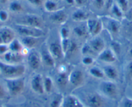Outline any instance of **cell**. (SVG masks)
Listing matches in <instances>:
<instances>
[{
    "instance_id": "obj_1",
    "label": "cell",
    "mask_w": 132,
    "mask_h": 107,
    "mask_svg": "<svg viewBox=\"0 0 132 107\" xmlns=\"http://www.w3.org/2000/svg\"><path fill=\"white\" fill-rule=\"evenodd\" d=\"M25 70V66L21 64H12L0 60V75L5 79L23 77Z\"/></svg>"
},
{
    "instance_id": "obj_2",
    "label": "cell",
    "mask_w": 132,
    "mask_h": 107,
    "mask_svg": "<svg viewBox=\"0 0 132 107\" xmlns=\"http://www.w3.org/2000/svg\"><path fill=\"white\" fill-rule=\"evenodd\" d=\"M99 90L106 97L111 99H116L119 94V89L115 81H103L99 85Z\"/></svg>"
},
{
    "instance_id": "obj_3",
    "label": "cell",
    "mask_w": 132,
    "mask_h": 107,
    "mask_svg": "<svg viewBox=\"0 0 132 107\" xmlns=\"http://www.w3.org/2000/svg\"><path fill=\"white\" fill-rule=\"evenodd\" d=\"M8 94L11 96H17L23 91L25 88V79L23 77L19 78L5 79Z\"/></svg>"
},
{
    "instance_id": "obj_4",
    "label": "cell",
    "mask_w": 132,
    "mask_h": 107,
    "mask_svg": "<svg viewBox=\"0 0 132 107\" xmlns=\"http://www.w3.org/2000/svg\"><path fill=\"white\" fill-rule=\"evenodd\" d=\"M16 30L22 36H33L40 38L44 35V33L42 29L33 27L28 25L17 24L15 27Z\"/></svg>"
},
{
    "instance_id": "obj_5",
    "label": "cell",
    "mask_w": 132,
    "mask_h": 107,
    "mask_svg": "<svg viewBox=\"0 0 132 107\" xmlns=\"http://www.w3.org/2000/svg\"><path fill=\"white\" fill-rule=\"evenodd\" d=\"M68 81L72 86L75 87H80L84 83V73L79 69H75L69 73L68 75Z\"/></svg>"
},
{
    "instance_id": "obj_6",
    "label": "cell",
    "mask_w": 132,
    "mask_h": 107,
    "mask_svg": "<svg viewBox=\"0 0 132 107\" xmlns=\"http://www.w3.org/2000/svg\"><path fill=\"white\" fill-rule=\"evenodd\" d=\"M86 26L89 34L93 36L98 35L103 29V24L101 20L97 19H88L86 21Z\"/></svg>"
},
{
    "instance_id": "obj_7",
    "label": "cell",
    "mask_w": 132,
    "mask_h": 107,
    "mask_svg": "<svg viewBox=\"0 0 132 107\" xmlns=\"http://www.w3.org/2000/svg\"><path fill=\"white\" fill-rule=\"evenodd\" d=\"M85 104L87 107H104V102L100 94L90 93L85 97Z\"/></svg>"
},
{
    "instance_id": "obj_8",
    "label": "cell",
    "mask_w": 132,
    "mask_h": 107,
    "mask_svg": "<svg viewBox=\"0 0 132 107\" xmlns=\"http://www.w3.org/2000/svg\"><path fill=\"white\" fill-rule=\"evenodd\" d=\"M30 88L35 93L40 95L45 94L44 86V77L40 74H36L30 80Z\"/></svg>"
},
{
    "instance_id": "obj_9",
    "label": "cell",
    "mask_w": 132,
    "mask_h": 107,
    "mask_svg": "<svg viewBox=\"0 0 132 107\" xmlns=\"http://www.w3.org/2000/svg\"><path fill=\"white\" fill-rule=\"evenodd\" d=\"M20 24L42 29L43 26V20L38 15L27 14L22 18V23Z\"/></svg>"
},
{
    "instance_id": "obj_10",
    "label": "cell",
    "mask_w": 132,
    "mask_h": 107,
    "mask_svg": "<svg viewBox=\"0 0 132 107\" xmlns=\"http://www.w3.org/2000/svg\"><path fill=\"white\" fill-rule=\"evenodd\" d=\"M15 39V33L9 27L0 28V44H9Z\"/></svg>"
},
{
    "instance_id": "obj_11",
    "label": "cell",
    "mask_w": 132,
    "mask_h": 107,
    "mask_svg": "<svg viewBox=\"0 0 132 107\" xmlns=\"http://www.w3.org/2000/svg\"><path fill=\"white\" fill-rule=\"evenodd\" d=\"M98 60L102 62L110 64L117 60V56L115 51L110 48H105L101 53L98 55Z\"/></svg>"
},
{
    "instance_id": "obj_12",
    "label": "cell",
    "mask_w": 132,
    "mask_h": 107,
    "mask_svg": "<svg viewBox=\"0 0 132 107\" xmlns=\"http://www.w3.org/2000/svg\"><path fill=\"white\" fill-rule=\"evenodd\" d=\"M88 44L91 47L93 51L98 55L106 48V44H105L104 40L101 37L98 36V35L93 36L88 42Z\"/></svg>"
},
{
    "instance_id": "obj_13",
    "label": "cell",
    "mask_w": 132,
    "mask_h": 107,
    "mask_svg": "<svg viewBox=\"0 0 132 107\" xmlns=\"http://www.w3.org/2000/svg\"><path fill=\"white\" fill-rule=\"evenodd\" d=\"M23 55L21 53H16L9 51L7 53L2 57V59L0 60L6 62L8 64H21L23 60Z\"/></svg>"
},
{
    "instance_id": "obj_14",
    "label": "cell",
    "mask_w": 132,
    "mask_h": 107,
    "mask_svg": "<svg viewBox=\"0 0 132 107\" xmlns=\"http://www.w3.org/2000/svg\"><path fill=\"white\" fill-rule=\"evenodd\" d=\"M27 62L29 66L32 70H38L42 64L41 55L37 51H33L28 54Z\"/></svg>"
},
{
    "instance_id": "obj_15",
    "label": "cell",
    "mask_w": 132,
    "mask_h": 107,
    "mask_svg": "<svg viewBox=\"0 0 132 107\" xmlns=\"http://www.w3.org/2000/svg\"><path fill=\"white\" fill-rule=\"evenodd\" d=\"M102 70L104 73L105 77L110 81H117L119 79V73L118 70L115 66H113L111 64H107L102 67Z\"/></svg>"
},
{
    "instance_id": "obj_16",
    "label": "cell",
    "mask_w": 132,
    "mask_h": 107,
    "mask_svg": "<svg viewBox=\"0 0 132 107\" xmlns=\"http://www.w3.org/2000/svg\"><path fill=\"white\" fill-rule=\"evenodd\" d=\"M52 21L58 24H63L67 21L68 19V14L63 10H57L52 12L50 16Z\"/></svg>"
},
{
    "instance_id": "obj_17",
    "label": "cell",
    "mask_w": 132,
    "mask_h": 107,
    "mask_svg": "<svg viewBox=\"0 0 132 107\" xmlns=\"http://www.w3.org/2000/svg\"><path fill=\"white\" fill-rule=\"evenodd\" d=\"M61 107H84V104L75 96L68 95L63 97Z\"/></svg>"
},
{
    "instance_id": "obj_18",
    "label": "cell",
    "mask_w": 132,
    "mask_h": 107,
    "mask_svg": "<svg viewBox=\"0 0 132 107\" xmlns=\"http://www.w3.org/2000/svg\"><path fill=\"white\" fill-rule=\"evenodd\" d=\"M102 24L106 25L107 29L109 30V32H110L111 34H116L120 31V26H121V25H120V23L119 22V20H116V19H108L107 22H106L105 24H103V23H102Z\"/></svg>"
},
{
    "instance_id": "obj_19",
    "label": "cell",
    "mask_w": 132,
    "mask_h": 107,
    "mask_svg": "<svg viewBox=\"0 0 132 107\" xmlns=\"http://www.w3.org/2000/svg\"><path fill=\"white\" fill-rule=\"evenodd\" d=\"M40 55H41L42 63L47 67H54L55 65V59L51 55L48 48L47 49H43Z\"/></svg>"
},
{
    "instance_id": "obj_20",
    "label": "cell",
    "mask_w": 132,
    "mask_h": 107,
    "mask_svg": "<svg viewBox=\"0 0 132 107\" xmlns=\"http://www.w3.org/2000/svg\"><path fill=\"white\" fill-rule=\"evenodd\" d=\"M49 52L53 56V58L56 60L60 59L63 55V51H62L61 44L56 42H53L49 45L48 48Z\"/></svg>"
},
{
    "instance_id": "obj_21",
    "label": "cell",
    "mask_w": 132,
    "mask_h": 107,
    "mask_svg": "<svg viewBox=\"0 0 132 107\" xmlns=\"http://www.w3.org/2000/svg\"><path fill=\"white\" fill-rule=\"evenodd\" d=\"M39 39L40 38L33 37V36H22L20 41L24 48H26L30 50L38 45Z\"/></svg>"
},
{
    "instance_id": "obj_22",
    "label": "cell",
    "mask_w": 132,
    "mask_h": 107,
    "mask_svg": "<svg viewBox=\"0 0 132 107\" xmlns=\"http://www.w3.org/2000/svg\"><path fill=\"white\" fill-rule=\"evenodd\" d=\"M72 19L75 21H85L89 19V14L82 9L76 10L72 14Z\"/></svg>"
},
{
    "instance_id": "obj_23",
    "label": "cell",
    "mask_w": 132,
    "mask_h": 107,
    "mask_svg": "<svg viewBox=\"0 0 132 107\" xmlns=\"http://www.w3.org/2000/svg\"><path fill=\"white\" fill-rule=\"evenodd\" d=\"M89 74L91 77L98 79H102L105 78L104 73L102 70V68H100L97 66H91L88 70Z\"/></svg>"
},
{
    "instance_id": "obj_24",
    "label": "cell",
    "mask_w": 132,
    "mask_h": 107,
    "mask_svg": "<svg viewBox=\"0 0 132 107\" xmlns=\"http://www.w3.org/2000/svg\"><path fill=\"white\" fill-rule=\"evenodd\" d=\"M61 46L63 51V55H65L67 53H69L75 48V44L70 40V39H66L61 40Z\"/></svg>"
},
{
    "instance_id": "obj_25",
    "label": "cell",
    "mask_w": 132,
    "mask_h": 107,
    "mask_svg": "<svg viewBox=\"0 0 132 107\" xmlns=\"http://www.w3.org/2000/svg\"><path fill=\"white\" fill-rule=\"evenodd\" d=\"M8 45L9 51L12 52H16V53H21V50L23 48L21 41L16 39H14Z\"/></svg>"
},
{
    "instance_id": "obj_26",
    "label": "cell",
    "mask_w": 132,
    "mask_h": 107,
    "mask_svg": "<svg viewBox=\"0 0 132 107\" xmlns=\"http://www.w3.org/2000/svg\"><path fill=\"white\" fill-rule=\"evenodd\" d=\"M63 95L62 94H56L51 99L49 107H61L63 100Z\"/></svg>"
},
{
    "instance_id": "obj_27",
    "label": "cell",
    "mask_w": 132,
    "mask_h": 107,
    "mask_svg": "<svg viewBox=\"0 0 132 107\" xmlns=\"http://www.w3.org/2000/svg\"><path fill=\"white\" fill-rule=\"evenodd\" d=\"M44 86L45 93L49 94L53 91L54 84H53V81L51 77H48V76L44 77Z\"/></svg>"
},
{
    "instance_id": "obj_28",
    "label": "cell",
    "mask_w": 132,
    "mask_h": 107,
    "mask_svg": "<svg viewBox=\"0 0 132 107\" xmlns=\"http://www.w3.org/2000/svg\"><path fill=\"white\" fill-rule=\"evenodd\" d=\"M73 32L78 37L82 38L86 36L88 33L87 26L86 25H78L73 29Z\"/></svg>"
},
{
    "instance_id": "obj_29",
    "label": "cell",
    "mask_w": 132,
    "mask_h": 107,
    "mask_svg": "<svg viewBox=\"0 0 132 107\" xmlns=\"http://www.w3.org/2000/svg\"><path fill=\"white\" fill-rule=\"evenodd\" d=\"M44 8L45 11L52 13L58 10V4L53 0H47L44 2Z\"/></svg>"
},
{
    "instance_id": "obj_30",
    "label": "cell",
    "mask_w": 132,
    "mask_h": 107,
    "mask_svg": "<svg viewBox=\"0 0 132 107\" xmlns=\"http://www.w3.org/2000/svg\"><path fill=\"white\" fill-rule=\"evenodd\" d=\"M9 9L12 12H20L23 10L22 5L17 1H14L10 3Z\"/></svg>"
},
{
    "instance_id": "obj_31",
    "label": "cell",
    "mask_w": 132,
    "mask_h": 107,
    "mask_svg": "<svg viewBox=\"0 0 132 107\" xmlns=\"http://www.w3.org/2000/svg\"><path fill=\"white\" fill-rule=\"evenodd\" d=\"M68 75L67 73H58V76H57V83L60 86H65L67 82L68 81Z\"/></svg>"
},
{
    "instance_id": "obj_32",
    "label": "cell",
    "mask_w": 132,
    "mask_h": 107,
    "mask_svg": "<svg viewBox=\"0 0 132 107\" xmlns=\"http://www.w3.org/2000/svg\"><path fill=\"white\" fill-rule=\"evenodd\" d=\"M116 3L118 7L123 12H126L129 9V2L128 0H116Z\"/></svg>"
},
{
    "instance_id": "obj_33",
    "label": "cell",
    "mask_w": 132,
    "mask_h": 107,
    "mask_svg": "<svg viewBox=\"0 0 132 107\" xmlns=\"http://www.w3.org/2000/svg\"><path fill=\"white\" fill-rule=\"evenodd\" d=\"M111 12L117 19H121L124 14V12L120 10L116 3H114L111 6Z\"/></svg>"
},
{
    "instance_id": "obj_34",
    "label": "cell",
    "mask_w": 132,
    "mask_h": 107,
    "mask_svg": "<svg viewBox=\"0 0 132 107\" xmlns=\"http://www.w3.org/2000/svg\"><path fill=\"white\" fill-rule=\"evenodd\" d=\"M125 74L127 79L132 81V60L129 61L126 66Z\"/></svg>"
},
{
    "instance_id": "obj_35",
    "label": "cell",
    "mask_w": 132,
    "mask_h": 107,
    "mask_svg": "<svg viewBox=\"0 0 132 107\" xmlns=\"http://www.w3.org/2000/svg\"><path fill=\"white\" fill-rule=\"evenodd\" d=\"M69 34H70V30L68 27H62L60 30V36L61 40L69 39Z\"/></svg>"
},
{
    "instance_id": "obj_36",
    "label": "cell",
    "mask_w": 132,
    "mask_h": 107,
    "mask_svg": "<svg viewBox=\"0 0 132 107\" xmlns=\"http://www.w3.org/2000/svg\"><path fill=\"white\" fill-rule=\"evenodd\" d=\"M95 60L93 57L89 55H85L82 59V63L86 66H91L93 64Z\"/></svg>"
},
{
    "instance_id": "obj_37",
    "label": "cell",
    "mask_w": 132,
    "mask_h": 107,
    "mask_svg": "<svg viewBox=\"0 0 132 107\" xmlns=\"http://www.w3.org/2000/svg\"><path fill=\"white\" fill-rule=\"evenodd\" d=\"M107 0H93V3L95 8L98 9H102L104 7Z\"/></svg>"
},
{
    "instance_id": "obj_38",
    "label": "cell",
    "mask_w": 132,
    "mask_h": 107,
    "mask_svg": "<svg viewBox=\"0 0 132 107\" xmlns=\"http://www.w3.org/2000/svg\"><path fill=\"white\" fill-rule=\"evenodd\" d=\"M9 18V12L5 10H0V21L5 22Z\"/></svg>"
},
{
    "instance_id": "obj_39",
    "label": "cell",
    "mask_w": 132,
    "mask_h": 107,
    "mask_svg": "<svg viewBox=\"0 0 132 107\" xmlns=\"http://www.w3.org/2000/svg\"><path fill=\"white\" fill-rule=\"evenodd\" d=\"M82 53H83V55H88L89 54H91V52H92V53H94V52L93 51L92 49H91V47H90L89 45L88 44V43H86V44H85L84 45L82 49Z\"/></svg>"
},
{
    "instance_id": "obj_40",
    "label": "cell",
    "mask_w": 132,
    "mask_h": 107,
    "mask_svg": "<svg viewBox=\"0 0 132 107\" xmlns=\"http://www.w3.org/2000/svg\"><path fill=\"white\" fill-rule=\"evenodd\" d=\"M121 107H132V99L125 97L121 103Z\"/></svg>"
},
{
    "instance_id": "obj_41",
    "label": "cell",
    "mask_w": 132,
    "mask_h": 107,
    "mask_svg": "<svg viewBox=\"0 0 132 107\" xmlns=\"http://www.w3.org/2000/svg\"><path fill=\"white\" fill-rule=\"evenodd\" d=\"M9 51V48L7 44H0V57L4 55Z\"/></svg>"
},
{
    "instance_id": "obj_42",
    "label": "cell",
    "mask_w": 132,
    "mask_h": 107,
    "mask_svg": "<svg viewBox=\"0 0 132 107\" xmlns=\"http://www.w3.org/2000/svg\"><path fill=\"white\" fill-rule=\"evenodd\" d=\"M7 97V92L3 85L0 84V100L4 99Z\"/></svg>"
},
{
    "instance_id": "obj_43",
    "label": "cell",
    "mask_w": 132,
    "mask_h": 107,
    "mask_svg": "<svg viewBox=\"0 0 132 107\" xmlns=\"http://www.w3.org/2000/svg\"><path fill=\"white\" fill-rule=\"evenodd\" d=\"M29 3L35 6H40L44 3V0H27Z\"/></svg>"
},
{
    "instance_id": "obj_44",
    "label": "cell",
    "mask_w": 132,
    "mask_h": 107,
    "mask_svg": "<svg viewBox=\"0 0 132 107\" xmlns=\"http://www.w3.org/2000/svg\"><path fill=\"white\" fill-rule=\"evenodd\" d=\"M58 72L59 73H68V70H67V67L64 65H61L58 67Z\"/></svg>"
},
{
    "instance_id": "obj_45",
    "label": "cell",
    "mask_w": 132,
    "mask_h": 107,
    "mask_svg": "<svg viewBox=\"0 0 132 107\" xmlns=\"http://www.w3.org/2000/svg\"><path fill=\"white\" fill-rule=\"evenodd\" d=\"M75 2L76 5H82L84 3L85 0H75Z\"/></svg>"
},
{
    "instance_id": "obj_46",
    "label": "cell",
    "mask_w": 132,
    "mask_h": 107,
    "mask_svg": "<svg viewBox=\"0 0 132 107\" xmlns=\"http://www.w3.org/2000/svg\"><path fill=\"white\" fill-rule=\"evenodd\" d=\"M66 2H67V3H68V4H69V5H75V0H66Z\"/></svg>"
},
{
    "instance_id": "obj_47",
    "label": "cell",
    "mask_w": 132,
    "mask_h": 107,
    "mask_svg": "<svg viewBox=\"0 0 132 107\" xmlns=\"http://www.w3.org/2000/svg\"><path fill=\"white\" fill-rule=\"evenodd\" d=\"M128 55H129V57H131L132 58V48H131L129 49V51H128Z\"/></svg>"
},
{
    "instance_id": "obj_48",
    "label": "cell",
    "mask_w": 132,
    "mask_h": 107,
    "mask_svg": "<svg viewBox=\"0 0 132 107\" xmlns=\"http://www.w3.org/2000/svg\"><path fill=\"white\" fill-rule=\"evenodd\" d=\"M9 0H0V3H5L7 2H8Z\"/></svg>"
},
{
    "instance_id": "obj_49",
    "label": "cell",
    "mask_w": 132,
    "mask_h": 107,
    "mask_svg": "<svg viewBox=\"0 0 132 107\" xmlns=\"http://www.w3.org/2000/svg\"><path fill=\"white\" fill-rule=\"evenodd\" d=\"M0 107H5L4 106H3V105H1V104H0Z\"/></svg>"
}]
</instances>
